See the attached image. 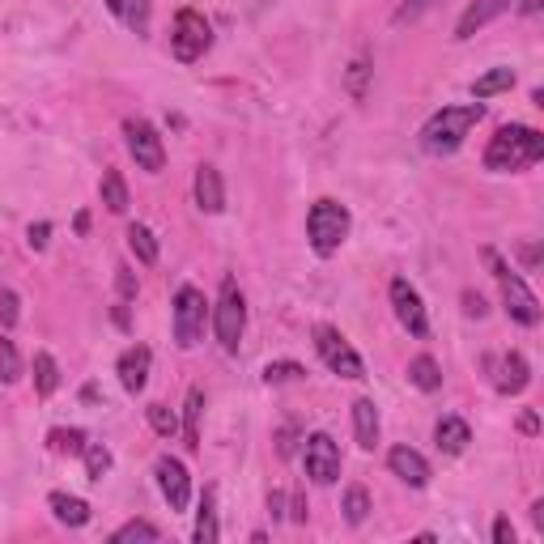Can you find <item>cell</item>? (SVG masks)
Returning <instances> with one entry per match:
<instances>
[{"label": "cell", "mask_w": 544, "mask_h": 544, "mask_svg": "<svg viewBox=\"0 0 544 544\" xmlns=\"http://www.w3.org/2000/svg\"><path fill=\"white\" fill-rule=\"evenodd\" d=\"M128 251H132L145 268L158 264V238H153V230L145 226V221H132V226H128Z\"/></svg>", "instance_id": "cb8c5ba5"}, {"label": "cell", "mask_w": 544, "mask_h": 544, "mask_svg": "<svg viewBox=\"0 0 544 544\" xmlns=\"http://www.w3.org/2000/svg\"><path fill=\"white\" fill-rule=\"evenodd\" d=\"M434 442H438L442 455H464L468 442H472L468 421H464V417H442V421L434 425Z\"/></svg>", "instance_id": "d6986e66"}, {"label": "cell", "mask_w": 544, "mask_h": 544, "mask_svg": "<svg viewBox=\"0 0 544 544\" xmlns=\"http://www.w3.org/2000/svg\"><path fill=\"white\" fill-rule=\"evenodd\" d=\"M349 230H353V217L340 200H315L311 213H306V238H311L315 255H323V260L345 247Z\"/></svg>", "instance_id": "3957f363"}, {"label": "cell", "mask_w": 544, "mask_h": 544, "mask_svg": "<svg viewBox=\"0 0 544 544\" xmlns=\"http://www.w3.org/2000/svg\"><path fill=\"white\" fill-rule=\"evenodd\" d=\"M170 319H175V345L179 349H196L209 328V302L196 285H179L175 289V306H170Z\"/></svg>", "instance_id": "8992f818"}, {"label": "cell", "mask_w": 544, "mask_h": 544, "mask_svg": "<svg viewBox=\"0 0 544 544\" xmlns=\"http://www.w3.org/2000/svg\"><path fill=\"white\" fill-rule=\"evenodd\" d=\"M340 510H345V519H349L353 527H362L366 515H370V493H366L362 485H349V489H345V502H340Z\"/></svg>", "instance_id": "f546056e"}, {"label": "cell", "mask_w": 544, "mask_h": 544, "mask_svg": "<svg viewBox=\"0 0 544 544\" xmlns=\"http://www.w3.org/2000/svg\"><path fill=\"white\" fill-rule=\"evenodd\" d=\"M353 434L362 451L379 447V408H374V400H353Z\"/></svg>", "instance_id": "ffe728a7"}, {"label": "cell", "mask_w": 544, "mask_h": 544, "mask_svg": "<svg viewBox=\"0 0 544 544\" xmlns=\"http://www.w3.org/2000/svg\"><path fill=\"white\" fill-rule=\"evenodd\" d=\"M302 374H306V370H302L298 362H268V366H264V383H268V387H277V383H298Z\"/></svg>", "instance_id": "e575fe53"}, {"label": "cell", "mask_w": 544, "mask_h": 544, "mask_svg": "<svg viewBox=\"0 0 544 544\" xmlns=\"http://www.w3.org/2000/svg\"><path fill=\"white\" fill-rule=\"evenodd\" d=\"M149 366H153V353H149V345H132V349H124L119 353V362H115V374H119V383H124V391H145V383H149Z\"/></svg>", "instance_id": "9a60e30c"}, {"label": "cell", "mask_w": 544, "mask_h": 544, "mask_svg": "<svg viewBox=\"0 0 544 544\" xmlns=\"http://www.w3.org/2000/svg\"><path fill=\"white\" fill-rule=\"evenodd\" d=\"M221 536V527H217V489H204L200 493V510H196V532L192 540L196 544H213Z\"/></svg>", "instance_id": "7402d4cb"}, {"label": "cell", "mask_w": 544, "mask_h": 544, "mask_svg": "<svg viewBox=\"0 0 544 544\" xmlns=\"http://www.w3.org/2000/svg\"><path fill=\"white\" fill-rule=\"evenodd\" d=\"M315 349L323 357V366H328L332 374H340V379H366L362 357H357V349L332 328V323H319L315 328Z\"/></svg>", "instance_id": "ba28073f"}, {"label": "cell", "mask_w": 544, "mask_h": 544, "mask_svg": "<svg viewBox=\"0 0 544 544\" xmlns=\"http://www.w3.org/2000/svg\"><path fill=\"white\" fill-rule=\"evenodd\" d=\"M387 294H391V311H396L400 328L408 336H417V340L430 336V315H425V302H421V294H417L413 285H408L404 277H396V281L387 285Z\"/></svg>", "instance_id": "8fae6325"}, {"label": "cell", "mask_w": 544, "mask_h": 544, "mask_svg": "<svg viewBox=\"0 0 544 544\" xmlns=\"http://www.w3.org/2000/svg\"><path fill=\"white\" fill-rule=\"evenodd\" d=\"M56 387H60L56 357H51V353H34V391H39V396H56Z\"/></svg>", "instance_id": "83f0119b"}, {"label": "cell", "mask_w": 544, "mask_h": 544, "mask_svg": "<svg viewBox=\"0 0 544 544\" xmlns=\"http://www.w3.org/2000/svg\"><path fill=\"white\" fill-rule=\"evenodd\" d=\"M544 158V136L527 124H506L493 132V141L485 149V170L493 175H519V170L536 166Z\"/></svg>", "instance_id": "7a4b0ae2"}, {"label": "cell", "mask_w": 544, "mask_h": 544, "mask_svg": "<svg viewBox=\"0 0 544 544\" xmlns=\"http://www.w3.org/2000/svg\"><path fill=\"white\" fill-rule=\"evenodd\" d=\"M128 540L158 544V540H162V527H153V523H145V519H132V523L119 527V532H111V544H128Z\"/></svg>", "instance_id": "4dcf8cb0"}, {"label": "cell", "mask_w": 544, "mask_h": 544, "mask_svg": "<svg viewBox=\"0 0 544 544\" xmlns=\"http://www.w3.org/2000/svg\"><path fill=\"white\" fill-rule=\"evenodd\" d=\"M434 5H442V0H404V5L396 9V17H391V22H396V26H408V22H417V17L430 13Z\"/></svg>", "instance_id": "d590c367"}, {"label": "cell", "mask_w": 544, "mask_h": 544, "mask_svg": "<svg viewBox=\"0 0 544 544\" xmlns=\"http://www.w3.org/2000/svg\"><path fill=\"white\" fill-rule=\"evenodd\" d=\"M47 234H51V226H47V221H39V226L26 230V243H30L34 251H43V247H47Z\"/></svg>", "instance_id": "f35d334b"}, {"label": "cell", "mask_w": 544, "mask_h": 544, "mask_svg": "<svg viewBox=\"0 0 544 544\" xmlns=\"http://www.w3.org/2000/svg\"><path fill=\"white\" fill-rule=\"evenodd\" d=\"M515 9V0H472V5L464 9V17H459V26H455V39L459 43H468L476 30H485L489 22H498L502 13Z\"/></svg>", "instance_id": "4fadbf2b"}, {"label": "cell", "mask_w": 544, "mask_h": 544, "mask_svg": "<svg viewBox=\"0 0 544 544\" xmlns=\"http://www.w3.org/2000/svg\"><path fill=\"white\" fill-rule=\"evenodd\" d=\"M115 285H119V298H136V277H132V268H119Z\"/></svg>", "instance_id": "60d3db41"}, {"label": "cell", "mask_w": 544, "mask_h": 544, "mask_svg": "<svg viewBox=\"0 0 544 544\" xmlns=\"http://www.w3.org/2000/svg\"><path fill=\"white\" fill-rule=\"evenodd\" d=\"M519 430H523V434H540V417H536V413H523V417H519Z\"/></svg>", "instance_id": "ee69618b"}, {"label": "cell", "mask_w": 544, "mask_h": 544, "mask_svg": "<svg viewBox=\"0 0 544 544\" xmlns=\"http://www.w3.org/2000/svg\"><path fill=\"white\" fill-rule=\"evenodd\" d=\"M481 119H485L481 102H464V107H442V111H434V115L421 124L417 141H421V149L430 153V158H451V153L472 136V128L481 124Z\"/></svg>", "instance_id": "6da1fadb"}, {"label": "cell", "mask_w": 544, "mask_h": 544, "mask_svg": "<svg viewBox=\"0 0 544 544\" xmlns=\"http://www.w3.org/2000/svg\"><path fill=\"white\" fill-rule=\"evenodd\" d=\"M22 379V357L9 336H0V383H17Z\"/></svg>", "instance_id": "d6a6232c"}, {"label": "cell", "mask_w": 544, "mask_h": 544, "mask_svg": "<svg viewBox=\"0 0 544 544\" xmlns=\"http://www.w3.org/2000/svg\"><path fill=\"white\" fill-rule=\"evenodd\" d=\"M289 519H298V523L306 519V502H302V493H298V498H294V510H289Z\"/></svg>", "instance_id": "f6af8a7d"}, {"label": "cell", "mask_w": 544, "mask_h": 544, "mask_svg": "<svg viewBox=\"0 0 544 544\" xmlns=\"http://www.w3.org/2000/svg\"><path fill=\"white\" fill-rule=\"evenodd\" d=\"M408 383H413L417 391H438L442 387V370H438V362L430 353H421V357L408 362Z\"/></svg>", "instance_id": "4316f807"}, {"label": "cell", "mask_w": 544, "mask_h": 544, "mask_svg": "<svg viewBox=\"0 0 544 544\" xmlns=\"http://www.w3.org/2000/svg\"><path fill=\"white\" fill-rule=\"evenodd\" d=\"M387 468H391V476H400V481L413 485V489L430 485V464H425V455L413 451V447H391L387 451Z\"/></svg>", "instance_id": "2e32d148"}, {"label": "cell", "mask_w": 544, "mask_h": 544, "mask_svg": "<svg viewBox=\"0 0 544 544\" xmlns=\"http://www.w3.org/2000/svg\"><path fill=\"white\" fill-rule=\"evenodd\" d=\"M111 9V17L119 26H128L132 34H149L153 22V0H102Z\"/></svg>", "instance_id": "ac0fdd59"}, {"label": "cell", "mask_w": 544, "mask_h": 544, "mask_svg": "<svg viewBox=\"0 0 544 544\" xmlns=\"http://www.w3.org/2000/svg\"><path fill=\"white\" fill-rule=\"evenodd\" d=\"M17 319H22V302H17L13 289H0V323H5V328H13Z\"/></svg>", "instance_id": "74e56055"}, {"label": "cell", "mask_w": 544, "mask_h": 544, "mask_svg": "<svg viewBox=\"0 0 544 544\" xmlns=\"http://www.w3.org/2000/svg\"><path fill=\"white\" fill-rule=\"evenodd\" d=\"M366 77H370V60L357 56V60L349 64V77H345V85H349L353 98H366Z\"/></svg>", "instance_id": "8d00e7d4"}, {"label": "cell", "mask_w": 544, "mask_h": 544, "mask_svg": "<svg viewBox=\"0 0 544 544\" xmlns=\"http://www.w3.org/2000/svg\"><path fill=\"white\" fill-rule=\"evenodd\" d=\"M532 523H536V527H544V502H536V506H532Z\"/></svg>", "instance_id": "7dc6e473"}, {"label": "cell", "mask_w": 544, "mask_h": 544, "mask_svg": "<svg viewBox=\"0 0 544 544\" xmlns=\"http://www.w3.org/2000/svg\"><path fill=\"white\" fill-rule=\"evenodd\" d=\"M464 311L481 319V315H485V298H481V294H472V289H468V294H464Z\"/></svg>", "instance_id": "b9f144b4"}, {"label": "cell", "mask_w": 544, "mask_h": 544, "mask_svg": "<svg viewBox=\"0 0 544 544\" xmlns=\"http://www.w3.org/2000/svg\"><path fill=\"white\" fill-rule=\"evenodd\" d=\"M493 540H498V544H515V523H510V519H493Z\"/></svg>", "instance_id": "ab89813d"}, {"label": "cell", "mask_w": 544, "mask_h": 544, "mask_svg": "<svg viewBox=\"0 0 544 544\" xmlns=\"http://www.w3.org/2000/svg\"><path fill=\"white\" fill-rule=\"evenodd\" d=\"M485 260H489L493 277H498V285H502V306H506V315L515 319V323H523V328H536V323H540V298L532 294V289H527V281H523L519 272L510 268L493 247H485Z\"/></svg>", "instance_id": "277c9868"}, {"label": "cell", "mask_w": 544, "mask_h": 544, "mask_svg": "<svg viewBox=\"0 0 544 544\" xmlns=\"http://www.w3.org/2000/svg\"><path fill=\"white\" fill-rule=\"evenodd\" d=\"M145 417H149V425H153V434H162V438H175V434H179V417L170 413L166 404H149Z\"/></svg>", "instance_id": "836d02e7"}, {"label": "cell", "mask_w": 544, "mask_h": 544, "mask_svg": "<svg viewBox=\"0 0 544 544\" xmlns=\"http://www.w3.org/2000/svg\"><path fill=\"white\" fill-rule=\"evenodd\" d=\"M81 459H85V476H90V481H102V476L111 472V464H115L111 451L102 447V442H90V447L81 451Z\"/></svg>", "instance_id": "1f68e13d"}, {"label": "cell", "mask_w": 544, "mask_h": 544, "mask_svg": "<svg viewBox=\"0 0 544 544\" xmlns=\"http://www.w3.org/2000/svg\"><path fill=\"white\" fill-rule=\"evenodd\" d=\"M98 196L111 213H128V183L119 170H102V183H98Z\"/></svg>", "instance_id": "d4e9b609"}, {"label": "cell", "mask_w": 544, "mask_h": 544, "mask_svg": "<svg viewBox=\"0 0 544 544\" xmlns=\"http://www.w3.org/2000/svg\"><path fill=\"white\" fill-rule=\"evenodd\" d=\"M153 476H158V489H162V498L170 502V510H187V502H192V476H187L183 459L162 455L158 464H153Z\"/></svg>", "instance_id": "7c38bea8"}, {"label": "cell", "mask_w": 544, "mask_h": 544, "mask_svg": "<svg viewBox=\"0 0 544 544\" xmlns=\"http://www.w3.org/2000/svg\"><path fill=\"white\" fill-rule=\"evenodd\" d=\"M200 413H204V391L192 387L187 391V404H183V442H187V451H200Z\"/></svg>", "instance_id": "603a6c76"}, {"label": "cell", "mask_w": 544, "mask_h": 544, "mask_svg": "<svg viewBox=\"0 0 544 544\" xmlns=\"http://www.w3.org/2000/svg\"><path fill=\"white\" fill-rule=\"evenodd\" d=\"M510 85H515V68H489L485 77L472 81V98L485 102V98H493V94H506Z\"/></svg>", "instance_id": "484cf974"}, {"label": "cell", "mask_w": 544, "mask_h": 544, "mask_svg": "<svg viewBox=\"0 0 544 544\" xmlns=\"http://www.w3.org/2000/svg\"><path fill=\"white\" fill-rule=\"evenodd\" d=\"M519 13H527V17H536V13H540V0H519Z\"/></svg>", "instance_id": "bcb514c9"}, {"label": "cell", "mask_w": 544, "mask_h": 544, "mask_svg": "<svg viewBox=\"0 0 544 544\" xmlns=\"http://www.w3.org/2000/svg\"><path fill=\"white\" fill-rule=\"evenodd\" d=\"M302 468L306 476H311L315 485H336L340 481V447H336V438L332 434H306L302 438Z\"/></svg>", "instance_id": "9c48e42d"}, {"label": "cell", "mask_w": 544, "mask_h": 544, "mask_svg": "<svg viewBox=\"0 0 544 544\" xmlns=\"http://www.w3.org/2000/svg\"><path fill=\"white\" fill-rule=\"evenodd\" d=\"M124 141H128L132 162L141 170H149V175H158V170L166 166V145H162V136L149 119H136V115L124 119Z\"/></svg>", "instance_id": "30bf717a"}, {"label": "cell", "mask_w": 544, "mask_h": 544, "mask_svg": "<svg viewBox=\"0 0 544 544\" xmlns=\"http://www.w3.org/2000/svg\"><path fill=\"white\" fill-rule=\"evenodd\" d=\"M213 47V26L200 9H179L175 26H170V56L179 64H196L204 51Z\"/></svg>", "instance_id": "52a82bcc"}, {"label": "cell", "mask_w": 544, "mask_h": 544, "mask_svg": "<svg viewBox=\"0 0 544 544\" xmlns=\"http://www.w3.org/2000/svg\"><path fill=\"white\" fill-rule=\"evenodd\" d=\"M47 447L56 455H81L85 447H90V438H85V430H64V425H60V430L47 434Z\"/></svg>", "instance_id": "f1b7e54d"}, {"label": "cell", "mask_w": 544, "mask_h": 544, "mask_svg": "<svg viewBox=\"0 0 544 544\" xmlns=\"http://www.w3.org/2000/svg\"><path fill=\"white\" fill-rule=\"evenodd\" d=\"M213 332L221 340V349L226 353H238V345H243V332H247V298L243 289H238L234 277L221 281V294H217V306H213Z\"/></svg>", "instance_id": "5b68a950"}, {"label": "cell", "mask_w": 544, "mask_h": 544, "mask_svg": "<svg viewBox=\"0 0 544 544\" xmlns=\"http://www.w3.org/2000/svg\"><path fill=\"white\" fill-rule=\"evenodd\" d=\"M268 510H272V519H281V515H285V493H281V489H272V493H268Z\"/></svg>", "instance_id": "7bdbcfd3"}, {"label": "cell", "mask_w": 544, "mask_h": 544, "mask_svg": "<svg viewBox=\"0 0 544 544\" xmlns=\"http://www.w3.org/2000/svg\"><path fill=\"white\" fill-rule=\"evenodd\" d=\"M47 506H51V515H56V523L64 527H85L90 523V502L85 498H73V493H47Z\"/></svg>", "instance_id": "44dd1931"}, {"label": "cell", "mask_w": 544, "mask_h": 544, "mask_svg": "<svg viewBox=\"0 0 544 544\" xmlns=\"http://www.w3.org/2000/svg\"><path fill=\"white\" fill-rule=\"evenodd\" d=\"M532 383V366H527L523 353H502L498 366H493V387H498V396H519Z\"/></svg>", "instance_id": "5bb4252c"}, {"label": "cell", "mask_w": 544, "mask_h": 544, "mask_svg": "<svg viewBox=\"0 0 544 544\" xmlns=\"http://www.w3.org/2000/svg\"><path fill=\"white\" fill-rule=\"evenodd\" d=\"M196 204L204 213H221L226 209V183H221V170L204 162L196 170Z\"/></svg>", "instance_id": "e0dca14e"}]
</instances>
